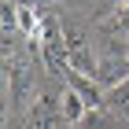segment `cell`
<instances>
[{"label": "cell", "mask_w": 129, "mask_h": 129, "mask_svg": "<svg viewBox=\"0 0 129 129\" xmlns=\"http://www.w3.org/2000/svg\"><path fill=\"white\" fill-rule=\"evenodd\" d=\"M19 8L8 4V0H0V55L8 59L11 52H15V37H19Z\"/></svg>", "instance_id": "cell-4"}, {"label": "cell", "mask_w": 129, "mask_h": 129, "mask_svg": "<svg viewBox=\"0 0 129 129\" xmlns=\"http://www.w3.org/2000/svg\"><path fill=\"white\" fill-rule=\"evenodd\" d=\"M59 114H63V122H74V125H78V122L89 114V107H85V100H81L74 89H63V96H59Z\"/></svg>", "instance_id": "cell-7"}, {"label": "cell", "mask_w": 129, "mask_h": 129, "mask_svg": "<svg viewBox=\"0 0 129 129\" xmlns=\"http://www.w3.org/2000/svg\"><path fill=\"white\" fill-rule=\"evenodd\" d=\"M11 81V67H8V59L0 55V92H4V85Z\"/></svg>", "instance_id": "cell-11"}, {"label": "cell", "mask_w": 129, "mask_h": 129, "mask_svg": "<svg viewBox=\"0 0 129 129\" xmlns=\"http://www.w3.org/2000/svg\"><path fill=\"white\" fill-rule=\"evenodd\" d=\"M114 26H118L122 33H129V0L118 4V11H114Z\"/></svg>", "instance_id": "cell-10"}, {"label": "cell", "mask_w": 129, "mask_h": 129, "mask_svg": "<svg viewBox=\"0 0 129 129\" xmlns=\"http://www.w3.org/2000/svg\"><path fill=\"white\" fill-rule=\"evenodd\" d=\"M63 78H67V89L78 92V96L85 100V107H89V111H100V107H103V96H107V92L100 89V81H96V78L78 74V70H67Z\"/></svg>", "instance_id": "cell-2"}, {"label": "cell", "mask_w": 129, "mask_h": 129, "mask_svg": "<svg viewBox=\"0 0 129 129\" xmlns=\"http://www.w3.org/2000/svg\"><path fill=\"white\" fill-rule=\"evenodd\" d=\"M118 4H122V0H118Z\"/></svg>", "instance_id": "cell-13"}, {"label": "cell", "mask_w": 129, "mask_h": 129, "mask_svg": "<svg viewBox=\"0 0 129 129\" xmlns=\"http://www.w3.org/2000/svg\"><path fill=\"white\" fill-rule=\"evenodd\" d=\"M59 118H63L59 107H55L48 96H37L30 103V111H26V125H22V129H55Z\"/></svg>", "instance_id": "cell-3"}, {"label": "cell", "mask_w": 129, "mask_h": 129, "mask_svg": "<svg viewBox=\"0 0 129 129\" xmlns=\"http://www.w3.org/2000/svg\"><path fill=\"white\" fill-rule=\"evenodd\" d=\"M11 100L15 103H33V70L26 67V63H11Z\"/></svg>", "instance_id": "cell-6"}, {"label": "cell", "mask_w": 129, "mask_h": 129, "mask_svg": "<svg viewBox=\"0 0 129 129\" xmlns=\"http://www.w3.org/2000/svg\"><path fill=\"white\" fill-rule=\"evenodd\" d=\"M103 103L111 107V114H118V118H129V78L122 81V85H114V89H107Z\"/></svg>", "instance_id": "cell-8"}, {"label": "cell", "mask_w": 129, "mask_h": 129, "mask_svg": "<svg viewBox=\"0 0 129 129\" xmlns=\"http://www.w3.org/2000/svg\"><path fill=\"white\" fill-rule=\"evenodd\" d=\"M8 125V96H4V92H0V129Z\"/></svg>", "instance_id": "cell-12"}, {"label": "cell", "mask_w": 129, "mask_h": 129, "mask_svg": "<svg viewBox=\"0 0 129 129\" xmlns=\"http://www.w3.org/2000/svg\"><path fill=\"white\" fill-rule=\"evenodd\" d=\"M78 129H111V122L103 118V111H89V114L78 122Z\"/></svg>", "instance_id": "cell-9"}, {"label": "cell", "mask_w": 129, "mask_h": 129, "mask_svg": "<svg viewBox=\"0 0 129 129\" xmlns=\"http://www.w3.org/2000/svg\"><path fill=\"white\" fill-rule=\"evenodd\" d=\"M125 78H129V63L122 59V55H103V59L96 63V81H100V89H114V85H122Z\"/></svg>", "instance_id": "cell-5"}, {"label": "cell", "mask_w": 129, "mask_h": 129, "mask_svg": "<svg viewBox=\"0 0 129 129\" xmlns=\"http://www.w3.org/2000/svg\"><path fill=\"white\" fill-rule=\"evenodd\" d=\"M63 44H67V63L70 70H78V74H89V78H96V55H92L89 41H85V33L74 30V26H67L63 30Z\"/></svg>", "instance_id": "cell-1"}]
</instances>
